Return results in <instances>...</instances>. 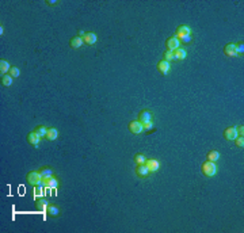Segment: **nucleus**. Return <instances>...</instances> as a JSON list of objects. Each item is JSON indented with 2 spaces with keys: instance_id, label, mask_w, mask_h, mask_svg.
<instances>
[{
  "instance_id": "nucleus-28",
  "label": "nucleus",
  "mask_w": 244,
  "mask_h": 233,
  "mask_svg": "<svg viewBox=\"0 0 244 233\" xmlns=\"http://www.w3.org/2000/svg\"><path fill=\"white\" fill-rule=\"evenodd\" d=\"M235 140H236V145L239 146V148H243L244 146V138H243V136H237Z\"/></svg>"
},
{
  "instance_id": "nucleus-24",
  "label": "nucleus",
  "mask_w": 244,
  "mask_h": 233,
  "mask_svg": "<svg viewBox=\"0 0 244 233\" xmlns=\"http://www.w3.org/2000/svg\"><path fill=\"white\" fill-rule=\"evenodd\" d=\"M134 161H136L137 164H145L146 157L144 156V155H141V153H139V155L134 156Z\"/></svg>"
},
{
  "instance_id": "nucleus-32",
  "label": "nucleus",
  "mask_w": 244,
  "mask_h": 233,
  "mask_svg": "<svg viewBox=\"0 0 244 233\" xmlns=\"http://www.w3.org/2000/svg\"><path fill=\"white\" fill-rule=\"evenodd\" d=\"M144 126V130H151L153 128V122H146V124H142Z\"/></svg>"
},
{
  "instance_id": "nucleus-8",
  "label": "nucleus",
  "mask_w": 244,
  "mask_h": 233,
  "mask_svg": "<svg viewBox=\"0 0 244 233\" xmlns=\"http://www.w3.org/2000/svg\"><path fill=\"white\" fill-rule=\"evenodd\" d=\"M239 134H237V131H236V128H228L227 130L224 131V137L227 138V140H229V141H232V140H235Z\"/></svg>"
},
{
  "instance_id": "nucleus-2",
  "label": "nucleus",
  "mask_w": 244,
  "mask_h": 233,
  "mask_svg": "<svg viewBox=\"0 0 244 233\" xmlns=\"http://www.w3.org/2000/svg\"><path fill=\"white\" fill-rule=\"evenodd\" d=\"M41 180H42V176H41L39 172H30L29 175H27V182H29L30 184L33 186H37V184H41Z\"/></svg>"
},
{
  "instance_id": "nucleus-33",
  "label": "nucleus",
  "mask_w": 244,
  "mask_h": 233,
  "mask_svg": "<svg viewBox=\"0 0 244 233\" xmlns=\"http://www.w3.org/2000/svg\"><path fill=\"white\" fill-rule=\"evenodd\" d=\"M236 131H237V134H239V136H243V134H244V126H237L236 128Z\"/></svg>"
},
{
  "instance_id": "nucleus-11",
  "label": "nucleus",
  "mask_w": 244,
  "mask_h": 233,
  "mask_svg": "<svg viewBox=\"0 0 244 233\" xmlns=\"http://www.w3.org/2000/svg\"><path fill=\"white\" fill-rule=\"evenodd\" d=\"M83 41H84V43H87V45H94V43L98 41V38H96V35L94 33H86L83 37Z\"/></svg>"
},
{
  "instance_id": "nucleus-16",
  "label": "nucleus",
  "mask_w": 244,
  "mask_h": 233,
  "mask_svg": "<svg viewBox=\"0 0 244 233\" xmlns=\"http://www.w3.org/2000/svg\"><path fill=\"white\" fill-rule=\"evenodd\" d=\"M83 43H84V41H83V38H81V37H75V38L71 39V46H72V48H75V49L80 48Z\"/></svg>"
},
{
  "instance_id": "nucleus-21",
  "label": "nucleus",
  "mask_w": 244,
  "mask_h": 233,
  "mask_svg": "<svg viewBox=\"0 0 244 233\" xmlns=\"http://www.w3.org/2000/svg\"><path fill=\"white\" fill-rule=\"evenodd\" d=\"M2 83H3V86L10 87L12 84V76H11V75H3V76H2Z\"/></svg>"
},
{
  "instance_id": "nucleus-27",
  "label": "nucleus",
  "mask_w": 244,
  "mask_h": 233,
  "mask_svg": "<svg viewBox=\"0 0 244 233\" xmlns=\"http://www.w3.org/2000/svg\"><path fill=\"white\" fill-rule=\"evenodd\" d=\"M10 75H11V76L12 77H19V75H20V71H19V69H18L17 67H14V68H11L10 69Z\"/></svg>"
},
{
  "instance_id": "nucleus-5",
  "label": "nucleus",
  "mask_w": 244,
  "mask_h": 233,
  "mask_svg": "<svg viewBox=\"0 0 244 233\" xmlns=\"http://www.w3.org/2000/svg\"><path fill=\"white\" fill-rule=\"evenodd\" d=\"M145 165L148 167V169L151 172H156V171H159V168H160V164H159V161L156 159H146Z\"/></svg>"
},
{
  "instance_id": "nucleus-34",
  "label": "nucleus",
  "mask_w": 244,
  "mask_h": 233,
  "mask_svg": "<svg viewBox=\"0 0 244 233\" xmlns=\"http://www.w3.org/2000/svg\"><path fill=\"white\" fill-rule=\"evenodd\" d=\"M3 33H4V29H3V26H2V27H0V34L3 35Z\"/></svg>"
},
{
  "instance_id": "nucleus-12",
  "label": "nucleus",
  "mask_w": 244,
  "mask_h": 233,
  "mask_svg": "<svg viewBox=\"0 0 244 233\" xmlns=\"http://www.w3.org/2000/svg\"><path fill=\"white\" fill-rule=\"evenodd\" d=\"M170 62L168 61H165V60H163V61H160L157 64V69L159 71L161 72L163 75H165V73H168V72H170Z\"/></svg>"
},
{
  "instance_id": "nucleus-19",
  "label": "nucleus",
  "mask_w": 244,
  "mask_h": 233,
  "mask_svg": "<svg viewBox=\"0 0 244 233\" xmlns=\"http://www.w3.org/2000/svg\"><path fill=\"white\" fill-rule=\"evenodd\" d=\"M176 34H182V35H190L191 34V29L189 26H179L178 27Z\"/></svg>"
},
{
  "instance_id": "nucleus-25",
  "label": "nucleus",
  "mask_w": 244,
  "mask_h": 233,
  "mask_svg": "<svg viewBox=\"0 0 244 233\" xmlns=\"http://www.w3.org/2000/svg\"><path fill=\"white\" fill-rule=\"evenodd\" d=\"M41 174V176H42V178H50V176H53V171L50 168H43L42 171L39 172Z\"/></svg>"
},
{
  "instance_id": "nucleus-4",
  "label": "nucleus",
  "mask_w": 244,
  "mask_h": 233,
  "mask_svg": "<svg viewBox=\"0 0 244 233\" xmlns=\"http://www.w3.org/2000/svg\"><path fill=\"white\" fill-rule=\"evenodd\" d=\"M139 121L141 124H146V122H153V114L148 110H144V111L140 113V116H139Z\"/></svg>"
},
{
  "instance_id": "nucleus-31",
  "label": "nucleus",
  "mask_w": 244,
  "mask_h": 233,
  "mask_svg": "<svg viewBox=\"0 0 244 233\" xmlns=\"http://www.w3.org/2000/svg\"><path fill=\"white\" fill-rule=\"evenodd\" d=\"M243 50H244V45H243V43H239V45H236V53H237V56H239V54H243Z\"/></svg>"
},
{
  "instance_id": "nucleus-23",
  "label": "nucleus",
  "mask_w": 244,
  "mask_h": 233,
  "mask_svg": "<svg viewBox=\"0 0 244 233\" xmlns=\"http://www.w3.org/2000/svg\"><path fill=\"white\" fill-rule=\"evenodd\" d=\"M175 37H176V38L180 41V42H184V43L191 42V35H182V34H176Z\"/></svg>"
},
{
  "instance_id": "nucleus-18",
  "label": "nucleus",
  "mask_w": 244,
  "mask_h": 233,
  "mask_svg": "<svg viewBox=\"0 0 244 233\" xmlns=\"http://www.w3.org/2000/svg\"><path fill=\"white\" fill-rule=\"evenodd\" d=\"M218 159H220V153H218L217 150H210V152L208 153V160H209V161L216 163Z\"/></svg>"
},
{
  "instance_id": "nucleus-3",
  "label": "nucleus",
  "mask_w": 244,
  "mask_h": 233,
  "mask_svg": "<svg viewBox=\"0 0 244 233\" xmlns=\"http://www.w3.org/2000/svg\"><path fill=\"white\" fill-rule=\"evenodd\" d=\"M129 130L132 131L133 134H140L144 130V126L140 121H132L129 124Z\"/></svg>"
},
{
  "instance_id": "nucleus-10",
  "label": "nucleus",
  "mask_w": 244,
  "mask_h": 233,
  "mask_svg": "<svg viewBox=\"0 0 244 233\" xmlns=\"http://www.w3.org/2000/svg\"><path fill=\"white\" fill-rule=\"evenodd\" d=\"M224 52H225V54L229 56V57H235V56H237V53H236V43H228V45L225 46Z\"/></svg>"
},
{
  "instance_id": "nucleus-13",
  "label": "nucleus",
  "mask_w": 244,
  "mask_h": 233,
  "mask_svg": "<svg viewBox=\"0 0 244 233\" xmlns=\"http://www.w3.org/2000/svg\"><path fill=\"white\" fill-rule=\"evenodd\" d=\"M46 138H48L49 141H54L58 138V130L54 128H49L48 129V134H46Z\"/></svg>"
},
{
  "instance_id": "nucleus-6",
  "label": "nucleus",
  "mask_w": 244,
  "mask_h": 233,
  "mask_svg": "<svg viewBox=\"0 0 244 233\" xmlns=\"http://www.w3.org/2000/svg\"><path fill=\"white\" fill-rule=\"evenodd\" d=\"M41 140H42V138H41L38 134L35 133V131H33V133H30L29 136H27V141H29L31 145H34V146H38L39 142H41Z\"/></svg>"
},
{
  "instance_id": "nucleus-15",
  "label": "nucleus",
  "mask_w": 244,
  "mask_h": 233,
  "mask_svg": "<svg viewBox=\"0 0 244 233\" xmlns=\"http://www.w3.org/2000/svg\"><path fill=\"white\" fill-rule=\"evenodd\" d=\"M174 57L175 60H184L186 58V50L182 49V48H178L176 50H174Z\"/></svg>"
},
{
  "instance_id": "nucleus-30",
  "label": "nucleus",
  "mask_w": 244,
  "mask_h": 233,
  "mask_svg": "<svg viewBox=\"0 0 244 233\" xmlns=\"http://www.w3.org/2000/svg\"><path fill=\"white\" fill-rule=\"evenodd\" d=\"M57 186H58L57 180H56V179L52 176V178H50V180L48 182V186H46V187H57Z\"/></svg>"
},
{
  "instance_id": "nucleus-7",
  "label": "nucleus",
  "mask_w": 244,
  "mask_h": 233,
  "mask_svg": "<svg viewBox=\"0 0 244 233\" xmlns=\"http://www.w3.org/2000/svg\"><path fill=\"white\" fill-rule=\"evenodd\" d=\"M137 175L140 176V178H146L149 174H151V171L148 169V167H146L145 164H139V167H137L136 169Z\"/></svg>"
},
{
  "instance_id": "nucleus-20",
  "label": "nucleus",
  "mask_w": 244,
  "mask_h": 233,
  "mask_svg": "<svg viewBox=\"0 0 244 233\" xmlns=\"http://www.w3.org/2000/svg\"><path fill=\"white\" fill-rule=\"evenodd\" d=\"M35 131L37 134L41 137V138H46V134H48V129H46L45 126H38V128H35Z\"/></svg>"
},
{
  "instance_id": "nucleus-29",
  "label": "nucleus",
  "mask_w": 244,
  "mask_h": 233,
  "mask_svg": "<svg viewBox=\"0 0 244 233\" xmlns=\"http://www.w3.org/2000/svg\"><path fill=\"white\" fill-rule=\"evenodd\" d=\"M49 205H48V201L46 199H39V202H38V207L39 209H45L46 210V207H48Z\"/></svg>"
},
{
  "instance_id": "nucleus-1",
  "label": "nucleus",
  "mask_w": 244,
  "mask_h": 233,
  "mask_svg": "<svg viewBox=\"0 0 244 233\" xmlns=\"http://www.w3.org/2000/svg\"><path fill=\"white\" fill-rule=\"evenodd\" d=\"M202 172H203V175L205 176H214L216 175V172H217V167H216V163H213V161H206V163H203V165H202Z\"/></svg>"
},
{
  "instance_id": "nucleus-22",
  "label": "nucleus",
  "mask_w": 244,
  "mask_h": 233,
  "mask_svg": "<svg viewBox=\"0 0 244 233\" xmlns=\"http://www.w3.org/2000/svg\"><path fill=\"white\" fill-rule=\"evenodd\" d=\"M43 195V186L42 184H37L35 187H34V197L39 198Z\"/></svg>"
},
{
  "instance_id": "nucleus-26",
  "label": "nucleus",
  "mask_w": 244,
  "mask_h": 233,
  "mask_svg": "<svg viewBox=\"0 0 244 233\" xmlns=\"http://www.w3.org/2000/svg\"><path fill=\"white\" fill-rule=\"evenodd\" d=\"M164 60L165 61H172V60H175V57H174V52L172 50H168V52H165V54H164Z\"/></svg>"
},
{
  "instance_id": "nucleus-14",
  "label": "nucleus",
  "mask_w": 244,
  "mask_h": 233,
  "mask_svg": "<svg viewBox=\"0 0 244 233\" xmlns=\"http://www.w3.org/2000/svg\"><path fill=\"white\" fill-rule=\"evenodd\" d=\"M46 213L50 217H57L58 214H60V209H58L57 206H54V205H49V206L46 207Z\"/></svg>"
},
{
  "instance_id": "nucleus-17",
  "label": "nucleus",
  "mask_w": 244,
  "mask_h": 233,
  "mask_svg": "<svg viewBox=\"0 0 244 233\" xmlns=\"http://www.w3.org/2000/svg\"><path fill=\"white\" fill-rule=\"evenodd\" d=\"M10 69H11L10 62L6 61V60L0 61V72H2V73H7V72H10Z\"/></svg>"
},
{
  "instance_id": "nucleus-9",
  "label": "nucleus",
  "mask_w": 244,
  "mask_h": 233,
  "mask_svg": "<svg viewBox=\"0 0 244 233\" xmlns=\"http://www.w3.org/2000/svg\"><path fill=\"white\" fill-rule=\"evenodd\" d=\"M179 43H180V41L176 38V37H171L170 39L167 41V46H168V50H176L178 48H179Z\"/></svg>"
}]
</instances>
